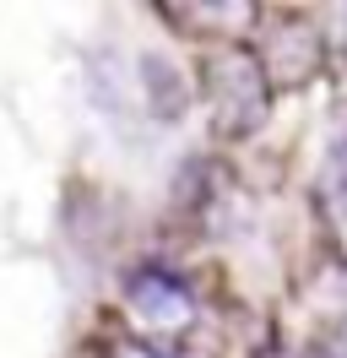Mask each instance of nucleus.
I'll list each match as a JSON object with an SVG mask.
<instances>
[{"instance_id": "1", "label": "nucleus", "mask_w": 347, "mask_h": 358, "mask_svg": "<svg viewBox=\"0 0 347 358\" xmlns=\"http://www.w3.org/2000/svg\"><path fill=\"white\" fill-rule=\"evenodd\" d=\"M201 82H206L212 125H217L222 141H244V136H255L260 125H266V114H271V82H266L260 55H250V49H222V55L206 60Z\"/></svg>"}, {"instance_id": "2", "label": "nucleus", "mask_w": 347, "mask_h": 358, "mask_svg": "<svg viewBox=\"0 0 347 358\" xmlns=\"http://www.w3.org/2000/svg\"><path fill=\"white\" fill-rule=\"evenodd\" d=\"M130 304H136V315L147 320L152 331H179V326H190V288L179 282V277H169V271H141V277H130Z\"/></svg>"}, {"instance_id": "3", "label": "nucleus", "mask_w": 347, "mask_h": 358, "mask_svg": "<svg viewBox=\"0 0 347 358\" xmlns=\"http://www.w3.org/2000/svg\"><path fill=\"white\" fill-rule=\"evenodd\" d=\"M271 55H277V66L266 71V82L271 87H299V82H309L315 71H320L325 60V44H320V33L309 22H299V17H288V22L277 27V44H271Z\"/></svg>"}, {"instance_id": "4", "label": "nucleus", "mask_w": 347, "mask_h": 358, "mask_svg": "<svg viewBox=\"0 0 347 358\" xmlns=\"http://www.w3.org/2000/svg\"><path fill=\"white\" fill-rule=\"evenodd\" d=\"M325 196H331V206L347 212V120L331 136V152H325Z\"/></svg>"}, {"instance_id": "5", "label": "nucleus", "mask_w": 347, "mask_h": 358, "mask_svg": "<svg viewBox=\"0 0 347 358\" xmlns=\"http://www.w3.org/2000/svg\"><path fill=\"white\" fill-rule=\"evenodd\" d=\"M108 358H190V353H179V348L157 342V336H120L108 348Z\"/></svg>"}, {"instance_id": "6", "label": "nucleus", "mask_w": 347, "mask_h": 358, "mask_svg": "<svg viewBox=\"0 0 347 358\" xmlns=\"http://www.w3.org/2000/svg\"><path fill=\"white\" fill-rule=\"evenodd\" d=\"M315 358H347V353H331V348H325V353H315Z\"/></svg>"}]
</instances>
